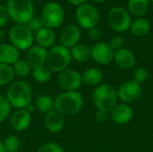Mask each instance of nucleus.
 <instances>
[{
    "instance_id": "1",
    "label": "nucleus",
    "mask_w": 153,
    "mask_h": 152,
    "mask_svg": "<svg viewBox=\"0 0 153 152\" xmlns=\"http://www.w3.org/2000/svg\"><path fill=\"white\" fill-rule=\"evenodd\" d=\"M6 99L12 108H26L31 103L32 90L24 81L14 82L7 89Z\"/></svg>"
},
{
    "instance_id": "2",
    "label": "nucleus",
    "mask_w": 153,
    "mask_h": 152,
    "mask_svg": "<svg viewBox=\"0 0 153 152\" xmlns=\"http://www.w3.org/2000/svg\"><path fill=\"white\" fill-rule=\"evenodd\" d=\"M55 101V109L63 116H74L79 113L83 106V99L79 91H64Z\"/></svg>"
},
{
    "instance_id": "3",
    "label": "nucleus",
    "mask_w": 153,
    "mask_h": 152,
    "mask_svg": "<svg viewBox=\"0 0 153 152\" xmlns=\"http://www.w3.org/2000/svg\"><path fill=\"white\" fill-rule=\"evenodd\" d=\"M117 92L109 84L98 85L93 91L92 99L98 110L110 112L117 104Z\"/></svg>"
},
{
    "instance_id": "4",
    "label": "nucleus",
    "mask_w": 153,
    "mask_h": 152,
    "mask_svg": "<svg viewBox=\"0 0 153 152\" xmlns=\"http://www.w3.org/2000/svg\"><path fill=\"white\" fill-rule=\"evenodd\" d=\"M6 8L9 18L16 24H27L34 16V6L30 0H9Z\"/></svg>"
},
{
    "instance_id": "5",
    "label": "nucleus",
    "mask_w": 153,
    "mask_h": 152,
    "mask_svg": "<svg viewBox=\"0 0 153 152\" xmlns=\"http://www.w3.org/2000/svg\"><path fill=\"white\" fill-rule=\"evenodd\" d=\"M71 61L72 56L69 48L63 45H57L48 51L46 65L51 72L60 73L68 67Z\"/></svg>"
},
{
    "instance_id": "6",
    "label": "nucleus",
    "mask_w": 153,
    "mask_h": 152,
    "mask_svg": "<svg viewBox=\"0 0 153 152\" xmlns=\"http://www.w3.org/2000/svg\"><path fill=\"white\" fill-rule=\"evenodd\" d=\"M9 39L18 50H28L32 47L34 36L26 24H16L10 30Z\"/></svg>"
},
{
    "instance_id": "7",
    "label": "nucleus",
    "mask_w": 153,
    "mask_h": 152,
    "mask_svg": "<svg viewBox=\"0 0 153 152\" xmlns=\"http://www.w3.org/2000/svg\"><path fill=\"white\" fill-rule=\"evenodd\" d=\"M40 19L44 27L51 30L58 28L65 19L64 9L61 4L56 2H48L42 9Z\"/></svg>"
},
{
    "instance_id": "8",
    "label": "nucleus",
    "mask_w": 153,
    "mask_h": 152,
    "mask_svg": "<svg viewBox=\"0 0 153 152\" xmlns=\"http://www.w3.org/2000/svg\"><path fill=\"white\" fill-rule=\"evenodd\" d=\"M107 21L110 28L117 32L128 30L132 24V19L129 12L120 6L113 7L108 11Z\"/></svg>"
},
{
    "instance_id": "9",
    "label": "nucleus",
    "mask_w": 153,
    "mask_h": 152,
    "mask_svg": "<svg viewBox=\"0 0 153 152\" xmlns=\"http://www.w3.org/2000/svg\"><path fill=\"white\" fill-rule=\"evenodd\" d=\"M75 19L77 23L83 29L90 30L97 26L100 21V13L98 9L88 3L79 5L75 12Z\"/></svg>"
},
{
    "instance_id": "10",
    "label": "nucleus",
    "mask_w": 153,
    "mask_h": 152,
    "mask_svg": "<svg viewBox=\"0 0 153 152\" xmlns=\"http://www.w3.org/2000/svg\"><path fill=\"white\" fill-rule=\"evenodd\" d=\"M57 83L65 91H76L82 84V74L74 69H68L58 73Z\"/></svg>"
},
{
    "instance_id": "11",
    "label": "nucleus",
    "mask_w": 153,
    "mask_h": 152,
    "mask_svg": "<svg viewBox=\"0 0 153 152\" xmlns=\"http://www.w3.org/2000/svg\"><path fill=\"white\" fill-rule=\"evenodd\" d=\"M117 97L126 103H130L138 99L143 92L141 84L134 81H128L124 82L119 88Z\"/></svg>"
},
{
    "instance_id": "12",
    "label": "nucleus",
    "mask_w": 153,
    "mask_h": 152,
    "mask_svg": "<svg viewBox=\"0 0 153 152\" xmlns=\"http://www.w3.org/2000/svg\"><path fill=\"white\" fill-rule=\"evenodd\" d=\"M91 58L100 65H108L114 60L115 51L109 44L105 42H98L91 48Z\"/></svg>"
},
{
    "instance_id": "13",
    "label": "nucleus",
    "mask_w": 153,
    "mask_h": 152,
    "mask_svg": "<svg viewBox=\"0 0 153 152\" xmlns=\"http://www.w3.org/2000/svg\"><path fill=\"white\" fill-rule=\"evenodd\" d=\"M31 114L26 108L16 109L11 116L10 125L15 132H23L30 125Z\"/></svg>"
},
{
    "instance_id": "14",
    "label": "nucleus",
    "mask_w": 153,
    "mask_h": 152,
    "mask_svg": "<svg viewBox=\"0 0 153 152\" xmlns=\"http://www.w3.org/2000/svg\"><path fill=\"white\" fill-rule=\"evenodd\" d=\"M48 56L47 48H44L39 45L32 46L28 49L25 56V61L28 63L31 69H35L39 66L44 65L46 64Z\"/></svg>"
},
{
    "instance_id": "15",
    "label": "nucleus",
    "mask_w": 153,
    "mask_h": 152,
    "mask_svg": "<svg viewBox=\"0 0 153 152\" xmlns=\"http://www.w3.org/2000/svg\"><path fill=\"white\" fill-rule=\"evenodd\" d=\"M44 123L47 130L49 133H60L65 127V116H63L57 110L53 109L46 114Z\"/></svg>"
},
{
    "instance_id": "16",
    "label": "nucleus",
    "mask_w": 153,
    "mask_h": 152,
    "mask_svg": "<svg viewBox=\"0 0 153 152\" xmlns=\"http://www.w3.org/2000/svg\"><path fill=\"white\" fill-rule=\"evenodd\" d=\"M81 39V31L75 25H66L60 33V41L65 47H73L79 43Z\"/></svg>"
},
{
    "instance_id": "17",
    "label": "nucleus",
    "mask_w": 153,
    "mask_h": 152,
    "mask_svg": "<svg viewBox=\"0 0 153 152\" xmlns=\"http://www.w3.org/2000/svg\"><path fill=\"white\" fill-rule=\"evenodd\" d=\"M110 116L114 123L117 125H125L133 119L134 112L126 104H117L110 111Z\"/></svg>"
},
{
    "instance_id": "18",
    "label": "nucleus",
    "mask_w": 153,
    "mask_h": 152,
    "mask_svg": "<svg viewBox=\"0 0 153 152\" xmlns=\"http://www.w3.org/2000/svg\"><path fill=\"white\" fill-rule=\"evenodd\" d=\"M114 60L123 69H130L135 65V56L128 48H120L116 51Z\"/></svg>"
},
{
    "instance_id": "19",
    "label": "nucleus",
    "mask_w": 153,
    "mask_h": 152,
    "mask_svg": "<svg viewBox=\"0 0 153 152\" xmlns=\"http://www.w3.org/2000/svg\"><path fill=\"white\" fill-rule=\"evenodd\" d=\"M19 60V50L12 44H0V63L13 65Z\"/></svg>"
},
{
    "instance_id": "20",
    "label": "nucleus",
    "mask_w": 153,
    "mask_h": 152,
    "mask_svg": "<svg viewBox=\"0 0 153 152\" xmlns=\"http://www.w3.org/2000/svg\"><path fill=\"white\" fill-rule=\"evenodd\" d=\"M56 40V35L53 30L49 28L43 27L40 30L36 33V41L38 42L39 46L47 48L51 47Z\"/></svg>"
},
{
    "instance_id": "21",
    "label": "nucleus",
    "mask_w": 153,
    "mask_h": 152,
    "mask_svg": "<svg viewBox=\"0 0 153 152\" xmlns=\"http://www.w3.org/2000/svg\"><path fill=\"white\" fill-rule=\"evenodd\" d=\"M72 58L79 63H84L91 57V48L84 44H77L70 50Z\"/></svg>"
},
{
    "instance_id": "22",
    "label": "nucleus",
    "mask_w": 153,
    "mask_h": 152,
    "mask_svg": "<svg viewBox=\"0 0 153 152\" xmlns=\"http://www.w3.org/2000/svg\"><path fill=\"white\" fill-rule=\"evenodd\" d=\"M128 11L131 14L141 17L144 15L150 8L149 0H128Z\"/></svg>"
},
{
    "instance_id": "23",
    "label": "nucleus",
    "mask_w": 153,
    "mask_h": 152,
    "mask_svg": "<svg viewBox=\"0 0 153 152\" xmlns=\"http://www.w3.org/2000/svg\"><path fill=\"white\" fill-rule=\"evenodd\" d=\"M102 73L98 68L91 67L86 69L82 74V82L90 86H98L102 81Z\"/></svg>"
},
{
    "instance_id": "24",
    "label": "nucleus",
    "mask_w": 153,
    "mask_h": 152,
    "mask_svg": "<svg viewBox=\"0 0 153 152\" xmlns=\"http://www.w3.org/2000/svg\"><path fill=\"white\" fill-rule=\"evenodd\" d=\"M129 30L133 35L136 37H143L149 33L151 30V24L146 19L138 18L134 22H132Z\"/></svg>"
},
{
    "instance_id": "25",
    "label": "nucleus",
    "mask_w": 153,
    "mask_h": 152,
    "mask_svg": "<svg viewBox=\"0 0 153 152\" xmlns=\"http://www.w3.org/2000/svg\"><path fill=\"white\" fill-rule=\"evenodd\" d=\"M36 108L40 113L47 114L55 109V101L48 95H40L36 99Z\"/></svg>"
},
{
    "instance_id": "26",
    "label": "nucleus",
    "mask_w": 153,
    "mask_h": 152,
    "mask_svg": "<svg viewBox=\"0 0 153 152\" xmlns=\"http://www.w3.org/2000/svg\"><path fill=\"white\" fill-rule=\"evenodd\" d=\"M52 75L51 70L47 65H41L35 69H32V77L35 82L39 83L48 82Z\"/></svg>"
},
{
    "instance_id": "27",
    "label": "nucleus",
    "mask_w": 153,
    "mask_h": 152,
    "mask_svg": "<svg viewBox=\"0 0 153 152\" xmlns=\"http://www.w3.org/2000/svg\"><path fill=\"white\" fill-rule=\"evenodd\" d=\"M14 72L12 65L0 63V87L11 83L14 79Z\"/></svg>"
},
{
    "instance_id": "28",
    "label": "nucleus",
    "mask_w": 153,
    "mask_h": 152,
    "mask_svg": "<svg viewBox=\"0 0 153 152\" xmlns=\"http://www.w3.org/2000/svg\"><path fill=\"white\" fill-rule=\"evenodd\" d=\"M12 66H13L14 74L20 78L27 77L30 74V69H31L25 60H21V59L16 61Z\"/></svg>"
},
{
    "instance_id": "29",
    "label": "nucleus",
    "mask_w": 153,
    "mask_h": 152,
    "mask_svg": "<svg viewBox=\"0 0 153 152\" xmlns=\"http://www.w3.org/2000/svg\"><path fill=\"white\" fill-rule=\"evenodd\" d=\"M5 152H18L21 147V142L17 136L10 134L6 136L3 142Z\"/></svg>"
},
{
    "instance_id": "30",
    "label": "nucleus",
    "mask_w": 153,
    "mask_h": 152,
    "mask_svg": "<svg viewBox=\"0 0 153 152\" xmlns=\"http://www.w3.org/2000/svg\"><path fill=\"white\" fill-rule=\"evenodd\" d=\"M12 107L8 102L6 97L0 95V124L7 119L10 116Z\"/></svg>"
},
{
    "instance_id": "31",
    "label": "nucleus",
    "mask_w": 153,
    "mask_h": 152,
    "mask_svg": "<svg viewBox=\"0 0 153 152\" xmlns=\"http://www.w3.org/2000/svg\"><path fill=\"white\" fill-rule=\"evenodd\" d=\"M37 152H65L64 149L56 142H47L40 146Z\"/></svg>"
},
{
    "instance_id": "32",
    "label": "nucleus",
    "mask_w": 153,
    "mask_h": 152,
    "mask_svg": "<svg viewBox=\"0 0 153 152\" xmlns=\"http://www.w3.org/2000/svg\"><path fill=\"white\" fill-rule=\"evenodd\" d=\"M149 76L148 71L144 67H139L134 72V81L138 82V83H143L144 82Z\"/></svg>"
},
{
    "instance_id": "33",
    "label": "nucleus",
    "mask_w": 153,
    "mask_h": 152,
    "mask_svg": "<svg viewBox=\"0 0 153 152\" xmlns=\"http://www.w3.org/2000/svg\"><path fill=\"white\" fill-rule=\"evenodd\" d=\"M26 25L29 27V29H30L32 32H36V33H37L39 30H40L44 27L41 19H40L39 17H36V16H33V17L29 21V22H28Z\"/></svg>"
},
{
    "instance_id": "34",
    "label": "nucleus",
    "mask_w": 153,
    "mask_h": 152,
    "mask_svg": "<svg viewBox=\"0 0 153 152\" xmlns=\"http://www.w3.org/2000/svg\"><path fill=\"white\" fill-rule=\"evenodd\" d=\"M123 45H124V39L120 36H115L109 41V46L113 50H118L122 48Z\"/></svg>"
},
{
    "instance_id": "35",
    "label": "nucleus",
    "mask_w": 153,
    "mask_h": 152,
    "mask_svg": "<svg viewBox=\"0 0 153 152\" xmlns=\"http://www.w3.org/2000/svg\"><path fill=\"white\" fill-rule=\"evenodd\" d=\"M8 19H9V13L6 6L0 4V28H2L7 23Z\"/></svg>"
},
{
    "instance_id": "36",
    "label": "nucleus",
    "mask_w": 153,
    "mask_h": 152,
    "mask_svg": "<svg viewBox=\"0 0 153 152\" xmlns=\"http://www.w3.org/2000/svg\"><path fill=\"white\" fill-rule=\"evenodd\" d=\"M108 112H105V111H101V110H98V112L96 113V116H95V119L96 121L99 123V124H104L107 122L108 120Z\"/></svg>"
},
{
    "instance_id": "37",
    "label": "nucleus",
    "mask_w": 153,
    "mask_h": 152,
    "mask_svg": "<svg viewBox=\"0 0 153 152\" xmlns=\"http://www.w3.org/2000/svg\"><path fill=\"white\" fill-rule=\"evenodd\" d=\"M89 37L92 40H98L101 37V31L99 28L94 27L89 30Z\"/></svg>"
},
{
    "instance_id": "38",
    "label": "nucleus",
    "mask_w": 153,
    "mask_h": 152,
    "mask_svg": "<svg viewBox=\"0 0 153 152\" xmlns=\"http://www.w3.org/2000/svg\"><path fill=\"white\" fill-rule=\"evenodd\" d=\"M72 4H74V5H81V4H85L88 0H68Z\"/></svg>"
},
{
    "instance_id": "39",
    "label": "nucleus",
    "mask_w": 153,
    "mask_h": 152,
    "mask_svg": "<svg viewBox=\"0 0 153 152\" xmlns=\"http://www.w3.org/2000/svg\"><path fill=\"white\" fill-rule=\"evenodd\" d=\"M26 109H27V110H28V111H29V112H30V113L31 114V113H32V112L34 111V106H33V105H32V104L30 103V105H29V106H28V107L26 108Z\"/></svg>"
},
{
    "instance_id": "40",
    "label": "nucleus",
    "mask_w": 153,
    "mask_h": 152,
    "mask_svg": "<svg viewBox=\"0 0 153 152\" xmlns=\"http://www.w3.org/2000/svg\"><path fill=\"white\" fill-rule=\"evenodd\" d=\"M0 152H5L4 147V143L1 141H0Z\"/></svg>"
},
{
    "instance_id": "41",
    "label": "nucleus",
    "mask_w": 153,
    "mask_h": 152,
    "mask_svg": "<svg viewBox=\"0 0 153 152\" xmlns=\"http://www.w3.org/2000/svg\"><path fill=\"white\" fill-rule=\"evenodd\" d=\"M4 35H5L4 31L3 30H1V29H0V39H3V38L4 37Z\"/></svg>"
},
{
    "instance_id": "42",
    "label": "nucleus",
    "mask_w": 153,
    "mask_h": 152,
    "mask_svg": "<svg viewBox=\"0 0 153 152\" xmlns=\"http://www.w3.org/2000/svg\"><path fill=\"white\" fill-rule=\"evenodd\" d=\"M93 2H95V3H97V4H100V3H103L105 0H92Z\"/></svg>"
},
{
    "instance_id": "43",
    "label": "nucleus",
    "mask_w": 153,
    "mask_h": 152,
    "mask_svg": "<svg viewBox=\"0 0 153 152\" xmlns=\"http://www.w3.org/2000/svg\"><path fill=\"white\" fill-rule=\"evenodd\" d=\"M149 1H151V2H152L153 3V0H149Z\"/></svg>"
}]
</instances>
